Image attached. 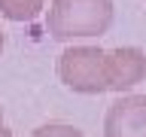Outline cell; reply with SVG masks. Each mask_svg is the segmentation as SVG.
I'll return each mask as SVG.
<instances>
[{
  "label": "cell",
  "instance_id": "obj_1",
  "mask_svg": "<svg viewBox=\"0 0 146 137\" xmlns=\"http://www.w3.org/2000/svg\"><path fill=\"white\" fill-rule=\"evenodd\" d=\"M113 25V0H52L46 27L55 40L100 37Z\"/></svg>",
  "mask_w": 146,
  "mask_h": 137
},
{
  "label": "cell",
  "instance_id": "obj_2",
  "mask_svg": "<svg viewBox=\"0 0 146 137\" xmlns=\"http://www.w3.org/2000/svg\"><path fill=\"white\" fill-rule=\"evenodd\" d=\"M58 76L67 88L79 94H100L107 88V64H104V49L98 46H73L64 49L58 58Z\"/></svg>",
  "mask_w": 146,
  "mask_h": 137
},
{
  "label": "cell",
  "instance_id": "obj_3",
  "mask_svg": "<svg viewBox=\"0 0 146 137\" xmlns=\"http://www.w3.org/2000/svg\"><path fill=\"white\" fill-rule=\"evenodd\" d=\"M104 137H146V94H125L110 104Z\"/></svg>",
  "mask_w": 146,
  "mask_h": 137
},
{
  "label": "cell",
  "instance_id": "obj_4",
  "mask_svg": "<svg viewBox=\"0 0 146 137\" xmlns=\"http://www.w3.org/2000/svg\"><path fill=\"white\" fill-rule=\"evenodd\" d=\"M104 64H107V88L110 91H128L137 82H143V76H146V55L134 46L104 52Z\"/></svg>",
  "mask_w": 146,
  "mask_h": 137
},
{
  "label": "cell",
  "instance_id": "obj_5",
  "mask_svg": "<svg viewBox=\"0 0 146 137\" xmlns=\"http://www.w3.org/2000/svg\"><path fill=\"white\" fill-rule=\"evenodd\" d=\"M46 0H0V12L9 21H31L43 12Z\"/></svg>",
  "mask_w": 146,
  "mask_h": 137
},
{
  "label": "cell",
  "instance_id": "obj_6",
  "mask_svg": "<svg viewBox=\"0 0 146 137\" xmlns=\"http://www.w3.org/2000/svg\"><path fill=\"white\" fill-rule=\"evenodd\" d=\"M31 137H85V134L73 125H64V122H49V125H40Z\"/></svg>",
  "mask_w": 146,
  "mask_h": 137
},
{
  "label": "cell",
  "instance_id": "obj_7",
  "mask_svg": "<svg viewBox=\"0 0 146 137\" xmlns=\"http://www.w3.org/2000/svg\"><path fill=\"white\" fill-rule=\"evenodd\" d=\"M0 137H12V134H9V128L3 125V113H0Z\"/></svg>",
  "mask_w": 146,
  "mask_h": 137
},
{
  "label": "cell",
  "instance_id": "obj_8",
  "mask_svg": "<svg viewBox=\"0 0 146 137\" xmlns=\"http://www.w3.org/2000/svg\"><path fill=\"white\" fill-rule=\"evenodd\" d=\"M0 52H3V31H0Z\"/></svg>",
  "mask_w": 146,
  "mask_h": 137
}]
</instances>
